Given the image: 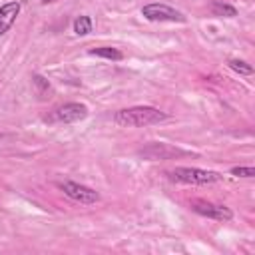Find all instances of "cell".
<instances>
[{"label": "cell", "mask_w": 255, "mask_h": 255, "mask_svg": "<svg viewBox=\"0 0 255 255\" xmlns=\"http://www.w3.org/2000/svg\"><path fill=\"white\" fill-rule=\"evenodd\" d=\"M167 116L153 108V106H133V108H124L116 112L114 120L122 128H143V126H153L163 122Z\"/></svg>", "instance_id": "6da1fadb"}, {"label": "cell", "mask_w": 255, "mask_h": 255, "mask_svg": "<svg viewBox=\"0 0 255 255\" xmlns=\"http://www.w3.org/2000/svg\"><path fill=\"white\" fill-rule=\"evenodd\" d=\"M169 175L173 181L187 183V185H209V183H217L221 179V175L217 171H209V169H201V167H175Z\"/></svg>", "instance_id": "7a4b0ae2"}, {"label": "cell", "mask_w": 255, "mask_h": 255, "mask_svg": "<svg viewBox=\"0 0 255 255\" xmlns=\"http://www.w3.org/2000/svg\"><path fill=\"white\" fill-rule=\"evenodd\" d=\"M141 16L151 20V22H185V16L161 2H153V4H145L141 8Z\"/></svg>", "instance_id": "3957f363"}, {"label": "cell", "mask_w": 255, "mask_h": 255, "mask_svg": "<svg viewBox=\"0 0 255 255\" xmlns=\"http://www.w3.org/2000/svg\"><path fill=\"white\" fill-rule=\"evenodd\" d=\"M60 189L74 201L78 203H84V205H92V203H98L100 201V193L94 191L92 187L88 185H82V183H76V181H62L60 183Z\"/></svg>", "instance_id": "277c9868"}, {"label": "cell", "mask_w": 255, "mask_h": 255, "mask_svg": "<svg viewBox=\"0 0 255 255\" xmlns=\"http://www.w3.org/2000/svg\"><path fill=\"white\" fill-rule=\"evenodd\" d=\"M191 209L203 217H209V219H215V221H231L233 219V211L225 205H217V203H211V201H205V199H193L191 201Z\"/></svg>", "instance_id": "5b68a950"}, {"label": "cell", "mask_w": 255, "mask_h": 255, "mask_svg": "<svg viewBox=\"0 0 255 255\" xmlns=\"http://www.w3.org/2000/svg\"><path fill=\"white\" fill-rule=\"evenodd\" d=\"M84 118H88V106L80 104V102L64 104L54 112V120L62 122V124H74V122H80Z\"/></svg>", "instance_id": "8992f818"}, {"label": "cell", "mask_w": 255, "mask_h": 255, "mask_svg": "<svg viewBox=\"0 0 255 255\" xmlns=\"http://www.w3.org/2000/svg\"><path fill=\"white\" fill-rule=\"evenodd\" d=\"M181 151L177 147H171L167 143H151L143 149H139V155L147 157V159H171L175 155H179Z\"/></svg>", "instance_id": "52a82bcc"}, {"label": "cell", "mask_w": 255, "mask_h": 255, "mask_svg": "<svg viewBox=\"0 0 255 255\" xmlns=\"http://www.w3.org/2000/svg\"><path fill=\"white\" fill-rule=\"evenodd\" d=\"M20 14V2H6L0 6V36L6 34Z\"/></svg>", "instance_id": "ba28073f"}, {"label": "cell", "mask_w": 255, "mask_h": 255, "mask_svg": "<svg viewBox=\"0 0 255 255\" xmlns=\"http://www.w3.org/2000/svg\"><path fill=\"white\" fill-rule=\"evenodd\" d=\"M211 14L219 16V18H235L237 16V8L231 6V4H225L221 0H215V2H211Z\"/></svg>", "instance_id": "9c48e42d"}, {"label": "cell", "mask_w": 255, "mask_h": 255, "mask_svg": "<svg viewBox=\"0 0 255 255\" xmlns=\"http://www.w3.org/2000/svg\"><path fill=\"white\" fill-rule=\"evenodd\" d=\"M90 56H98V58H106V60H114V62H120L124 58V54L118 48H112V46L94 48V50H90Z\"/></svg>", "instance_id": "30bf717a"}, {"label": "cell", "mask_w": 255, "mask_h": 255, "mask_svg": "<svg viewBox=\"0 0 255 255\" xmlns=\"http://www.w3.org/2000/svg\"><path fill=\"white\" fill-rule=\"evenodd\" d=\"M92 26H94V22H92L90 16H78V18L74 20V32H76L78 36L90 34V32H92Z\"/></svg>", "instance_id": "8fae6325"}, {"label": "cell", "mask_w": 255, "mask_h": 255, "mask_svg": "<svg viewBox=\"0 0 255 255\" xmlns=\"http://www.w3.org/2000/svg\"><path fill=\"white\" fill-rule=\"evenodd\" d=\"M32 84H34V88H36V94H38L40 98H46V96L52 92V86H50V82H48L44 76H40V74H34V76H32Z\"/></svg>", "instance_id": "7c38bea8"}, {"label": "cell", "mask_w": 255, "mask_h": 255, "mask_svg": "<svg viewBox=\"0 0 255 255\" xmlns=\"http://www.w3.org/2000/svg\"><path fill=\"white\" fill-rule=\"evenodd\" d=\"M227 64H229L231 70H235V72L241 74V76H251V74H253V66H249V64L243 62V60H229Z\"/></svg>", "instance_id": "4fadbf2b"}, {"label": "cell", "mask_w": 255, "mask_h": 255, "mask_svg": "<svg viewBox=\"0 0 255 255\" xmlns=\"http://www.w3.org/2000/svg\"><path fill=\"white\" fill-rule=\"evenodd\" d=\"M231 175H235V177H255V167H251V165H247V167L237 165V167L231 169Z\"/></svg>", "instance_id": "5bb4252c"}, {"label": "cell", "mask_w": 255, "mask_h": 255, "mask_svg": "<svg viewBox=\"0 0 255 255\" xmlns=\"http://www.w3.org/2000/svg\"><path fill=\"white\" fill-rule=\"evenodd\" d=\"M48 2H54V0H42V4H48Z\"/></svg>", "instance_id": "9a60e30c"}]
</instances>
